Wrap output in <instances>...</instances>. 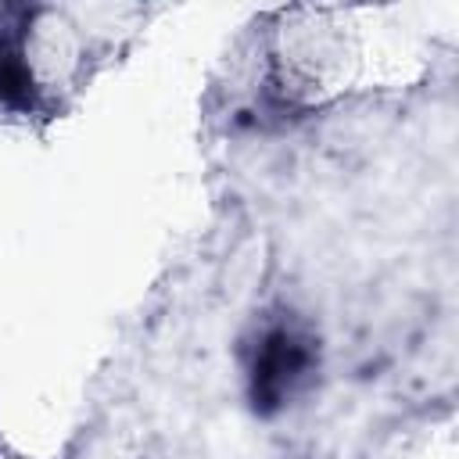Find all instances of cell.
Here are the masks:
<instances>
[{
    "label": "cell",
    "instance_id": "6da1fadb",
    "mask_svg": "<svg viewBox=\"0 0 459 459\" xmlns=\"http://www.w3.org/2000/svg\"><path fill=\"white\" fill-rule=\"evenodd\" d=\"M316 366V348L294 326H273L251 362V402L258 412L283 409Z\"/></svg>",
    "mask_w": 459,
    "mask_h": 459
},
{
    "label": "cell",
    "instance_id": "7a4b0ae2",
    "mask_svg": "<svg viewBox=\"0 0 459 459\" xmlns=\"http://www.w3.org/2000/svg\"><path fill=\"white\" fill-rule=\"evenodd\" d=\"M0 104L11 111H32L39 104V86L32 82L18 29H0Z\"/></svg>",
    "mask_w": 459,
    "mask_h": 459
}]
</instances>
